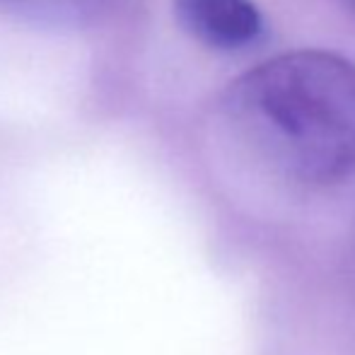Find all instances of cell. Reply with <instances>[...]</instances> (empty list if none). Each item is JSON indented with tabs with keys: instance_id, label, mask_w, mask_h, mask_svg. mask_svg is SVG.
Segmentation results:
<instances>
[{
	"instance_id": "7a4b0ae2",
	"label": "cell",
	"mask_w": 355,
	"mask_h": 355,
	"mask_svg": "<svg viewBox=\"0 0 355 355\" xmlns=\"http://www.w3.org/2000/svg\"><path fill=\"white\" fill-rule=\"evenodd\" d=\"M182 29L213 51H242L261 39L263 17L252 0H174Z\"/></svg>"
},
{
	"instance_id": "6da1fadb",
	"label": "cell",
	"mask_w": 355,
	"mask_h": 355,
	"mask_svg": "<svg viewBox=\"0 0 355 355\" xmlns=\"http://www.w3.org/2000/svg\"><path fill=\"white\" fill-rule=\"evenodd\" d=\"M223 116L259 157L302 184L355 172V63L300 49L257 63L223 92Z\"/></svg>"
}]
</instances>
